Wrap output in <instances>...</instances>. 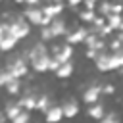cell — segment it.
I'll use <instances>...</instances> for the list:
<instances>
[{
    "label": "cell",
    "instance_id": "cell-13",
    "mask_svg": "<svg viewBox=\"0 0 123 123\" xmlns=\"http://www.w3.org/2000/svg\"><path fill=\"white\" fill-rule=\"evenodd\" d=\"M17 42H19V38L13 37L12 33H8L4 38H0V52H10V50H13V48L17 46Z\"/></svg>",
    "mask_w": 123,
    "mask_h": 123
},
{
    "label": "cell",
    "instance_id": "cell-3",
    "mask_svg": "<svg viewBox=\"0 0 123 123\" xmlns=\"http://www.w3.org/2000/svg\"><path fill=\"white\" fill-rule=\"evenodd\" d=\"M27 58H21V56H17V58H10L8 60V63H6V69L13 75V77H17V79H21V77H25L27 75Z\"/></svg>",
    "mask_w": 123,
    "mask_h": 123
},
{
    "label": "cell",
    "instance_id": "cell-17",
    "mask_svg": "<svg viewBox=\"0 0 123 123\" xmlns=\"http://www.w3.org/2000/svg\"><path fill=\"white\" fill-rule=\"evenodd\" d=\"M86 113H88V117H92V119H102V117H104V113H106V108H104L102 104L94 102V104H88Z\"/></svg>",
    "mask_w": 123,
    "mask_h": 123
},
{
    "label": "cell",
    "instance_id": "cell-11",
    "mask_svg": "<svg viewBox=\"0 0 123 123\" xmlns=\"http://www.w3.org/2000/svg\"><path fill=\"white\" fill-rule=\"evenodd\" d=\"M42 54H48V46L44 44V40L35 42V44L25 52V58H27V60H31V58H37V56H42Z\"/></svg>",
    "mask_w": 123,
    "mask_h": 123
},
{
    "label": "cell",
    "instance_id": "cell-32",
    "mask_svg": "<svg viewBox=\"0 0 123 123\" xmlns=\"http://www.w3.org/2000/svg\"><path fill=\"white\" fill-rule=\"evenodd\" d=\"M113 90H115L113 85H104L102 86V94H113Z\"/></svg>",
    "mask_w": 123,
    "mask_h": 123
},
{
    "label": "cell",
    "instance_id": "cell-9",
    "mask_svg": "<svg viewBox=\"0 0 123 123\" xmlns=\"http://www.w3.org/2000/svg\"><path fill=\"white\" fill-rule=\"evenodd\" d=\"M37 92H33V90H27L25 94H21V98L17 100L21 106H23V110H37Z\"/></svg>",
    "mask_w": 123,
    "mask_h": 123
},
{
    "label": "cell",
    "instance_id": "cell-27",
    "mask_svg": "<svg viewBox=\"0 0 123 123\" xmlns=\"http://www.w3.org/2000/svg\"><path fill=\"white\" fill-rule=\"evenodd\" d=\"M102 121L104 123H115V121H119V115L117 113H104V117H102Z\"/></svg>",
    "mask_w": 123,
    "mask_h": 123
},
{
    "label": "cell",
    "instance_id": "cell-4",
    "mask_svg": "<svg viewBox=\"0 0 123 123\" xmlns=\"http://www.w3.org/2000/svg\"><path fill=\"white\" fill-rule=\"evenodd\" d=\"M52 54H54V58H56L58 62H67V60H71V56H73V48H71L69 42H65V44H54Z\"/></svg>",
    "mask_w": 123,
    "mask_h": 123
},
{
    "label": "cell",
    "instance_id": "cell-1",
    "mask_svg": "<svg viewBox=\"0 0 123 123\" xmlns=\"http://www.w3.org/2000/svg\"><path fill=\"white\" fill-rule=\"evenodd\" d=\"M94 63H96V67H98L100 71H113V69H119V60H117L115 52H110V54H108L106 50H102V52L96 56Z\"/></svg>",
    "mask_w": 123,
    "mask_h": 123
},
{
    "label": "cell",
    "instance_id": "cell-21",
    "mask_svg": "<svg viewBox=\"0 0 123 123\" xmlns=\"http://www.w3.org/2000/svg\"><path fill=\"white\" fill-rule=\"evenodd\" d=\"M6 90H8V94H10V96H17V94L21 92V83H19V79L10 81V83L6 85Z\"/></svg>",
    "mask_w": 123,
    "mask_h": 123
},
{
    "label": "cell",
    "instance_id": "cell-2",
    "mask_svg": "<svg viewBox=\"0 0 123 123\" xmlns=\"http://www.w3.org/2000/svg\"><path fill=\"white\" fill-rule=\"evenodd\" d=\"M10 33L13 35V37H17L19 40L21 38H25L29 33H31V27H29V21L25 19V15L23 13H19L12 23H10Z\"/></svg>",
    "mask_w": 123,
    "mask_h": 123
},
{
    "label": "cell",
    "instance_id": "cell-16",
    "mask_svg": "<svg viewBox=\"0 0 123 123\" xmlns=\"http://www.w3.org/2000/svg\"><path fill=\"white\" fill-rule=\"evenodd\" d=\"M62 110H63V117H75L79 113V104L77 100H67L62 104Z\"/></svg>",
    "mask_w": 123,
    "mask_h": 123
},
{
    "label": "cell",
    "instance_id": "cell-7",
    "mask_svg": "<svg viewBox=\"0 0 123 123\" xmlns=\"http://www.w3.org/2000/svg\"><path fill=\"white\" fill-rule=\"evenodd\" d=\"M25 19L33 25H42V17H44V12L42 8H37V6H29L25 12H23Z\"/></svg>",
    "mask_w": 123,
    "mask_h": 123
},
{
    "label": "cell",
    "instance_id": "cell-31",
    "mask_svg": "<svg viewBox=\"0 0 123 123\" xmlns=\"http://www.w3.org/2000/svg\"><path fill=\"white\" fill-rule=\"evenodd\" d=\"M60 63H62V62H58V60L52 56V60H50V71H56V69L60 67Z\"/></svg>",
    "mask_w": 123,
    "mask_h": 123
},
{
    "label": "cell",
    "instance_id": "cell-10",
    "mask_svg": "<svg viewBox=\"0 0 123 123\" xmlns=\"http://www.w3.org/2000/svg\"><path fill=\"white\" fill-rule=\"evenodd\" d=\"M48 27L52 29L54 37H65V33L69 31V29H67V25H65V21H63L62 17H54V19L50 21V25H48Z\"/></svg>",
    "mask_w": 123,
    "mask_h": 123
},
{
    "label": "cell",
    "instance_id": "cell-37",
    "mask_svg": "<svg viewBox=\"0 0 123 123\" xmlns=\"http://www.w3.org/2000/svg\"><path fill=\"white\" fill-rule=\"evenodd\" d=\"M119 73H121V75H123V65H121V67H119Z\"/></svg>",
    "mask_w": 123,
    "mask_h": 123
},
{
    "label": "cell",
    "instance_id": "cell-41",
    "mask_svg": "<svg viewBox=\"0 0 123 123\" xmlns=\"http://www.w3.org/2000/svg\"><path fill=\"white\" fill-rule=\"evenodd\" d=\"M0 2H2V0H0Z\"/></svg>",
    "mask_w": 123,
    "mask_h": 123
},
{
    "label": "cell",
    "instance_id": "cell-5",
    "mask_svg": "<svg viewBox=\"0 0 123 123\" xmlns=\"http://www.w3.org/2000/svg\"><path fill=\"white\" fill-rule=\"evenodd\" d=\"M50 60L52 56L50 54H42V56H37V58H31V67L37 71V73H44V71H50Z\"/></svg>",
    "mask_w": 123,
    "mask_h": 123
},
{
    "label": "cell",
    "instance_id": "cell-33",
    "mask_svg": "<svg viewBox=\"0 0 123 123\" xmlns=\"http://www.w3.org/2000/svg\"><path fill=\"white\" fill-rule=\"evenodd\" d=\"M83 2H85V8H86V10H94L96 4H98L96 0H83Z\"/></svg>",
    "mask_w": 123,
    "mask_h": 123
},
{
    "label": "cell",
    "instance_id": "cell-38",
    "mask_svg": "<svg viewBox=\"0 0 123 123\" xmlns=\"http://www.w3.org/2000/svg\"><path fill=\"white\" fill-rule=\"evenodd\" d=\"M119 31H123V21H121V27H119Z\"/></svg>",
    "mask_w": 123,
    "mask_h": 123
},
{
    "label": "cell",
    "instance_id": "cell-24",
    "mask_svg": "<svg viewBox=\"0 0 123 123\" xmlns=\"http://www.w3.org/2000/svg\"><path fill=\"white\" fill-rule=\"evenodd\" d=\"M111 6H113V2H108V0H102L100 2V6H98V12H100V15H108V13H111Z\"/></svg>",
    "mask_w": 123,
    "mask_h": 123
},
{
    "label": "cell",
    "instance_id": "cell-8",
    "mask_svg": "<svg viewBox=\"0 0 123 123\" xmlns=\"http://www.w3.org/2000/svg\"><path fill=\"white\" fill-rule=\"evenodd\" d=\"M100 94H102V86L90 85V86H86L85 92H83V102H85V104H94V102H98Z\"/></svg>",
    "mask_w": 123,
    "mask_h": 123
},
{
    "label": "cell",
    "instance_id": "cell-18",
    "mask_svg": "<svg viewBox=\"0 0 123 123\" xmlns=\"http://www.w3.org/2000/svg\"><path fill=\"white\" fill-rule=\"evenodd\" d=\"M42 12H44V15L58 17V15H62V12H63V4H44V6H42Z\"/></svg>",
    "mask_w": 123,
    "mask_h": 123
},
{
    "label": "cell",
    "instance_id": "cell-35",
    "mask_svg": "<svg viewBox=\"0 0 123 123\" xmlns=\"http://www.w3.org/2000/svg\"><path fill=\"white\" fill-rule=\"evenodd\" d=\"M8 119V115H6V111H0V123H4Z\"/></svg>",
    "mask_w": 123,
    "mask_h": 123
},
{
    "label": "cell",
    "instance_id": "cell-25",
    "mask_svg": "<svg viewBox=\"0 0 123 123\" xmlns=\"http://www.w3.org/2000/svg\"><path fill=\"white\" fill-rule=\"evenodd\" d=\"M52 38H56L54 33H52V29H50L48 25H42V29H40V40L48 42V40H52Z\"/></svg>",
    "mask_w": 123,
    "mask_h": 123
},
{
    "label": "cell",
    "instance_id": "cell-28",
    "mask_svg": "<svg viewBox=\"0 0 123 123\" xmlns=\"http://www.w3.org/2000/svg\"><path fill=\"white\" fill-rule=\"evenodd\" d=\"M10 33V23L8 21H0V38H4Z\"/></svg>",
    "mask_w": 123,
    "mask_h": 123
},
{
    "label": "cell",
    "instance_id": "cell-34",
    "mask_svg": "<svg viewBox=\"0 0 123 123\" xmlns=\"http://www.w3.org/2000/svg\"><path fill=\"white\" fill-rule=\"evenodd\" d=\"M38 2H40V0H25V4H27V6H37Z\"/></svg>",
    "mask_w": 123,
    "mask_h": 123
},
{
    "label": "cell",
    "instance_id": "cell-36",
    "mask_svg": "<svg viewBox=\"0 0 123 123\" xmlns=\"http://www.w3.org/2000/svg\"><path fill=\"white\" fill-rule=\"evenodd\" d=\"M15 4H25V0H13Z\"/></svg>",
    "mask_w": 123,
    "mask_h": 123
},
{
    "label": "cell",
    "instance_id": "cell-15",
    "mask_svg": "<svg viewBox=\"0 0 123 123\" xmlns=\"http://www.w3.org/2000/svg\"><path fill=\"white\" fill-rule=\"evenodd\" d=\"M21 110H23V106H21L19 102H13V100L6 102V106H4V111H6V115H8V119H10V121H13V119H15V115H17Z\"/></svg>",
    "mask_w": 123,
    "mask_h": 123
},
{
    "label": "cell",
    "instance_id": "cell-20",
    "mask_svg": "<svg viewBox=\"0 0 123 123\" xmlns=\"http://www.w3.org/2000/svg\"><path fill=\"white\" fill-rule=\"evenodd\" d=\"M50 106H52V102H50V96H48V94H38V96H37V110H38V111L44 113Z\"/></svg>",
    "mask_w": 123,
    "mask_h": 123
},
{
    "label": "cell",
    "instance_id": "cell-30",
    "mask_svg": "<svg viewBox=\"0 0 123 123\" xmlns=\"http://www.w3.org/2000/svg\"><path fill=\"white\" fill-rule=\"evenodd\" d=\"M119 48H123V42H121L119 38H113V40L110 42V50L115 52V50H119Z\"/></svg>",
    "mask_w": 123,
    "mask_h": 123
},
{
    "label": "cell",
    "instance_id": "cell-26",
    "mask_svg": "<svg viewBox=\"0 0 123 123\" xmlns=\"http://www.w3.org/2000/svg\"><path fill=\"white\" fill-rule=\"evenodd\" d=\"M29 119H31V113H29V110H21V111L15 115L13 123H27Z\"/></svg>",
    "mask_w": 123,
    "mask_h": 123
},
{
    "label": "cell",
    "instance_id": "cell-22",
    "mask_svg": "<svg viewBox=\"0 0 123 123\" xmlns=\"http://www.w3.org/2000/svg\"><path fill=\"white\" fill-rule=\"evenodd\" d=\"M79 19L83 21V23H92L94 19H96V13H94V10H83L81 13H79Z\"/></svg>",
    "mask_w": 123,
    "mask_h": 123
},
{
    "label": "cell",
    "instance_id": "cell-23",
    "mask_svg": "<svg viewBox=\"0 0 123 123\" xmlns=\"http://www.w3.org/2000/svg\"><path fill=\"white\" fill-rule=\"evenodd\" d=\"M13 79H17V77H13L6 67H4V69H0V86H6V85H8L10 81H13Z\"/></svg>",
    "mask_w": 123,
    "mask_h": 123
},
{
    "label": "cell",
    "instance_id": "cell-29",
    "mask_svg": "<svg viewBox=\"0 0 123 123\" xmlns=\"http://www.w3.org/2000/svg\"><path fill=\"white\" fill-rule=\"evenodd\" d=\"M98 54H100V50H96V48H86V52H85V56H86L88 60H92V62L96 60Z\"/></svg>",
    "mask_w": 123,
    "mask_h": 123
},
{
    "label": "cell",
    "instance_id": "cell-6",
    "mask_svg": "<svg viewBox=\"0 0 123 123\" xmlns=\"http://www.w3.org/2000/svg\"><path fill=\"white\" fill-rule=\"evenodd\" d=\"M88 35V27H77V29H69L65 33V38L69 44H79V42H85Z\"/></svg>",
    "mask_w": 123,
    "mask_h": 123
},
{
    "label": "cell",
    "instance_id": "cell-12",
    "mask_svg": "<svg viewBox=\"0 0 123 123\" xmlns=\"http://www.w3.org/2000/svg\"><path fill=\"white\" fill-rule=\"evenodd\" d=\"M44 117H46V121L48 123H58L62 117H63V110H62V106H50L46 111H44Z\"/></svg>",
    "mask_w": 123,
    "mask_h": 123
},
{
    "label": "cell",
    "instance_id": "cell-40",
    "mask_svg": "<svg viewBox=\"0 0 123 123\" xmlns=\"http://www.w3.org/2000/svg\"><path fill=\"white\" fill-rule=\"evenodd\" d=\"M96 2H98V0H96Z\"/></svg>",
    "mask_w": 123,
    "mask_h": 123
},
{
    "label": "cell",
    "instance_id": "cell-14",
    "mask_svg": "<svg viewBox=\"0 0 123 123\" xmlns=\"http://www.w3.org/2000/svg\"><path fill=\"white\" fill-rule=\"evenodd\" d=\"M73 63H71V60H67V62H62L60 63V67L54 71L56 73V77L58 79H67V77H71V73H73Z\"/></svg>",
    "mask_w": 123,
    "mask_h": 123
},
{
    "label": "cell",
    "instance_id": "cell-19",
    "mask_svg": "<svg viewBox=\"0 0 123 123\" xmlns=\"http://www.w3.org/2000/svg\"><path fill=\"white\" fill-rule=\"evenodd\" d=\"M121 21H123V13H115V12H111V13H108V15H106V23H108L113 31H119Z\"/></svg>",
    "mask_w": 123,
    "mask_h": 123
},
{
    "label": "cell",
    "instance_id": "cell-39",
    "mask_svg": "<svg viewBox=\"0 0 123 123\" xmlns=\"http://www.w3.org/2000/svg\"><path fill=\"white\" fill-rule=\"evenodd\" d=\"M121 104H123V100H121Z\"/></svg>",
    "mask_w": 123,
    "mask_h": 123
}]
</instances>
